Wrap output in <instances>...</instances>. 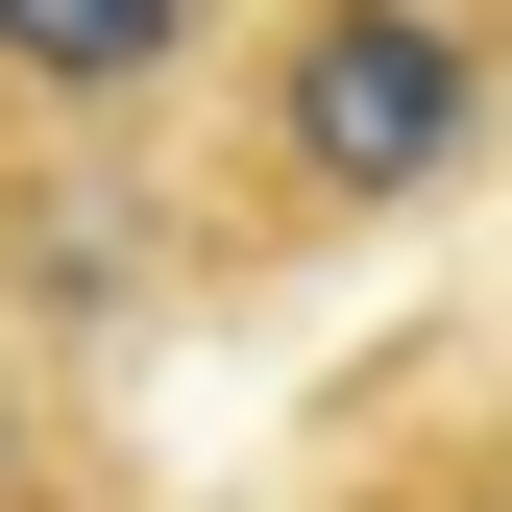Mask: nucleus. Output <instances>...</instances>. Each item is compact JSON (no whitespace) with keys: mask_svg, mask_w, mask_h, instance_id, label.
Masks as SVG:
<instances>
[{"mask_svg":"<svg viewBox=\"0 0 512 512\" xmlns=\"http://www.w3.org/2000/svg\"><path fill=\"white\" fill-rule=\"evenodd\" d=\"M488 147V0H293L269 25V171L317 220H415Z\"/></svg>","mask_w":512,"mask_h":512,"instance_id":"obj_1","label":"nucleus"},{"mask_svg":"<svg viewBox=\"0 0 512 512\" xmlns=\"http://www.w3.org/2000/svg\"><path fill=\"white\" fill-rule=\"evenodd\" d=\"M220 49V0H0V98L49 122V147H122V122H171V74Z\"/></svg>","mask_w":512,"mask_h":512,"instance_id":"obj_2","label":"nucleus"},{"mask_svg":"<svg viewBox=\"0 0 512 512\" xmlns=\"http://www.w3.org/2000/svg\"><path fill=\"white\" fill-rule=\"evenodd\" d=\"M171 269V220H122V196H25V244H0V293H74V317H122Z\"/></svg>","mask_w":512,"mask_h":512,"instance_id":"obj_3","label":"nucleus"},{"mask_svg":"<svg viewBox=\"0 0 512 512\" xmlns=\"http://www.w3.org/2000/svg\"><path fill=\"white\" fill-rule=\"evenodd\" d=\"M0 512H74V415H49L25 366H0Z\"/></svg>","mask_w":512,"mask_h":512,"instance_id":"obj_4","label":"nucleus"},{"mask_svg":"<svg viewBox=\"0 0 512 512\" xmlns=\"http://www.w3.org/2000/svg\"><path fill=\"white\" fill-rule=\"evenodd\" d=\"M439 512H512V464H464V488H439Z\"/></svg>","mask_w":512,"mask_h":512,"instance_id":"obj_5","label":"nucleus"}]
</instances>
